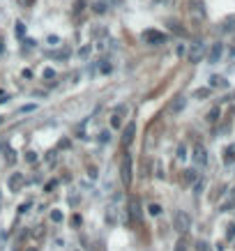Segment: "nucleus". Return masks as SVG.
Masks as SVG:
<instances>
[{
    "mask_svg": "<svg viewBox=\"0 0 235 251\" xmlns=\"http://www.w3.org/2000/svg\"><path fill=\"white\" fill-rule=\"evenodd\" d=\"M141 39L145 44H150V46H159V44H166L168 35H166V33H159L155 28H150V30H145V33L141 35Z\"/></svg>",
    "mask_w": 235,
    "mask_h": 251,
    "instance_id": "obj_1",
    "label": "nucleus"
},
{
    "mask_svg": "<svg viewBox=\"0 0 235 251\" xmlns=\"http://www.w3.org/2000/svg\"><path fill=\"white\" fill-rule=\"evenodd\" d=\"M72 224H74V226H81V216L74 215V216H72Z\"/></svg>",
    "mask_w": 235,
    "mask_h": 251,
    "instance_id": "obj_27",
    "label": "nucleus"
},
{
    "mask_svg": "<svg viewBox=\"0 0 235 251\" xmlns=\"http://www.w3.org/2000/svg\"><path fill=\"white\" fill-rule=\"evenodd\" d=\"M148 212H150L152 216H159V215H162V205H157V203H150V205H148Z\"/></svg>",
    "mask_w": 235,
    "mask_h": 251,
    "instance_id": "obj_13",
    "label": "nucleus"
},
{
    "mask_svg": "<svg viewBox=\"0 0 235 251\" xmlns=\"http://www.w3.org/2000/svg\"><path fill=\"white\" fill-rule=\"evenodd\" d=\"M120 171H122V182H125V187H129V184H131V157L129 155L122 157Z\"/></svg>",
    "mask_w": 235,
    "mask_h": 251,
    "instance_id": "obj_4",
    "label": "nucleus"
},
{
    "mask_svg": "<svg viewBox=\"0 0 235 251\" xmlns=\"http://www.w3.org/2000/svg\"><path fill=\"white\" fill-rule=\"evenodd\" d=\"M99 141H102V143L111 141V131H102V134H99Z\"/></svg>",
    "mask_w": 235,
    "mask_h": 251,
    "instance_id": "obj_21",
    "label": "nucleus"
},
{
    "mask_svg": "<svg viewBox=\"0 0 235 251\" xmlns=\"http://www.w3.org/2000/svg\"><path fill=\"white\" fill-rule=\"evenodd\" d=\"M14 33H17V37H23V35H26V26H23V23H17Z\"/></svg>",
    "mask_w": 235,
    "mask_h": 251,
    "instance_id": "obj_17",
    "label": "nucleus"
},
{
    "mask_svg": "<svg viewBox=\"0 0 235 251\" xmlns=\"http://www.w3.org/2000/svg\"><path fill=\"white\" fill-rule=\"evenodd\" d=\"M28 208H30V203H23V205L18 208V215H23V212H28Z\"/></svg>",
    "mask_w": 235,
    "mask_h": 251,
    "instance_id": "obj_26",
    "label": "nucleus"
},
{
    "mask_svg": "<svg viewBox=\"0 0 235 251\" xmlns=\"http://www.w3.org/2000/svg\"><path fill=\"white\" fill-rule=\"evenodd\" d=\"M21 2H23V7H30V5H33L35 0H21Z\"/></svg>",
    "mask_w": 235,
    "mask_h": 251,
    "instance_id": "obj_32",
    "label": "nucleus"
},
{
    "mask_svg": "<svg viewBox=\"0 0 235 251\" xmlns=\"http://www.w3.org/2000/svg\"><path fill=\"white\" fill-rule=\"evenodd\" d=\"M224 161H226V164H233L235 161V150L233 147H226V152H224Z\"/></svg>",
    "mask_w": 235,
    "mask_h": 251,
    "instance_id": "obj_12",
    "label": "nucleus"
},
{
    "mask_svg": "<svg viewBox=\"0 0 235 251\" xmlns=\"http://www.w3.org/2000/svg\"><path fill=\"white\" fill-rule=\"evenodd\" d=\"M224 55V44H212V49H210V53H208V60H210V65H215V62H219V58Z\"/></svg>",
    "mask_w": 235,
    "mask_h": 251,
    "instance_id": "obj_6",
    "label": "nucleus"
},
{
    "mask_svg": "<svg viewBox=\"0 0 235 251\" xmlns=\"http://www.w3.org/2000/svg\"><path fill=\"white\" fill-rule=\"evenodd\" d=\"M2 122H5V115H0V125H2Z\"/></svg>",
    "mask_w": 235,
    "mask_h": 251,
    "instance_id": "obj_37",
    "label": "nucleus"
},
{
    "mask_svg": "<svg viewBox=\"0 0 235 251\" xmlns=\"http://www.w3.org/2000/svg\"><path fill=\"white\" fill-rule=\"evenodd\" d=\"M141 200L139 198H129V219H131V224L134 226H139L141 224V215H143V212H141Z\"/></svg>",
    "mask_w": 235,
    "mask_h": 251,
    "instance_id": "obj_3",
    "label": "nucleus"
},
{
    "mask_svg": "<svg viewBox=\"0 0 235 251\" xmlns=\"http://www.w3.org/2000/svg\"><path fill=\"white\" fill-rule=\"evenodd\" d=\"M228 81L224 76H212L210 78V88H226Z\"/></svg>",
    "mask_w": 235,
    "mask_h": 251,
    "instance_id": "obj_11",
    "label": "nucleus"
},
{
    "mask_svg": "<svg viewBox=\"0 0 235 251\" xmlns=\"http://www.w3.org/2000/svg\"><path fill=\"white\" fill-rule=\"evenodd\" d=\"M9 191H21L23 189V184H26V178H23V175L21 173H17V175H12V178H9Z\"/></svg>",
    "mask_w": 235,
    "mask_h": 251,
    "instance_id": "obj_7",
    "label": "nucleus"
},
{
    "mask_svg": "<svg viewBox=\"0 0 235 251\" xmlns=\"http://www.w3.org/2000/svg\"><path fill=\"white\" fill-rule=\"evenodd\" d=\"M21 111H23V113H28V111H35V106H33V104H28V106H23Z\"/></svg>",
    "mask_w": 235,
    "mask_h": 251,
    "instance_id": "obj_29",
    "label": "nucleus"
},
{
    "mask_svg": "<svg viewBox=\"0 0 235 251\" xmlns=\"http://www.w3.org/2000/svg\"><path fill=\"white\" fill-rule=\"evenodd\" d=\"M217 115H219V108H212L208 113V122H217Z\"/></svg>",
    "mask_w": 235,
    "mask_h": 251,
    "instance_id": "obj_19",
    "label": "nucleus"
},
{
    "mask_svg": "<svg viewBox=\"0 0 235 251\" xmlns=\"http://www.w3.org/2000/svg\"><path fill=\"white\" fill-rule=\"evenodd\" d=\"M184 106H187V99H184V97H175L173 102H171V104H168V113H180L184 108Z\"/></svg>",
    "mask_w": 235,
    "mask_h": 251,
    "instance_id": "obj_9",
    "label": "nucleus"
},
{
    "mask_svg": "<svg viewBox=\"0 0 235 251\" xmlns=\"http://www.w3.org/2000/svg\"><path fill=\"white\" fill-rule=\"evenodd\" d=\"M194 161L199 166H205L208 164V152H205V147L203 145H196L194 147Z\"/></svg>",
    "mask_w": 235,
    "mask_h": 251,
    "instance_id": "obj_8",
    "label": "nucleus"
},
{
    "mask_svg": "<svg viewBox=\"0 0 235 251\" xmlns=\"http://www.w3.org/2000/svg\"><path fill=\"white\" fill-rule=\"evenodd\" d=\"M51 219L55 221V224H60V221H62V212H58V210H53V212H51Z\"/></svg>",
    "mask_w": 235,
    "mask_h": 251,
    "instance_id": "obj_20",
    "label": "nucleus"
},
{
    "mask_svg": "<svg viewBox=\"0 0 235 251\" xmlns=\"http://www.w3.org/2000/svg\"><path fill=\"white\" fill-rule=\"evenodd\" d=\"M175 251H184V242H178V249Z\"/></svg>",
    "mask_w": 235,
    "mask_h": 251,
    "instance_id": "obj_33",
    "label": "nucleus"
},
{
    "mask_svg": "<svg viewBox=\"0 0 235 251\" xmlns=\"http://www.w3.org/2000/svg\"><path fill=\"white\" fill-rule=\"evenodd\" d=\"M173 228L178 231V233H187L189 228H192V216L187 215V212H175V216H173Z\"/></svg>",
    "mask_w": 235,
    "mask_h": 251,
    "instance_id": "obj_2",
    "label": "nucleus"
},
{
    "mask_svg": "<svg viewBox=\"0 0 235 251\" xmlns=\"http://www.w3.org/2000/svg\"><path fill=\"white\" fill-rule=\"evenodd\" d=\"M5 159H7V164H14V161H17V152H14V150H7V147H5Z\"/></svg>",
    "mask_w": 235,
    "mask_h": 251,
    "instance_id": "obj_14",
    "label": "nucleus"
},
{
    "mask_svg": "<svg viewBox=\"0 0 235 251\" xmlns=\"http://www.w3.org/2000/svg\"><path fill=\"white\" fill-rule=\"evenodd\" d=\"M26 251H37V247H28V249Z\"/></svg>",
    "mask_w": 235,
    "mask_h": 251,
    "instance_id": "obj_36",
    "label": "nucleus"
},
{
    "mask_svg": "<svg viewBox=\"0 0 235 251\" xmlns=\"http://www.w3.org/2000/svg\"><path fill=\"white\" fill-rule=\"evenodd\" d=\"M184 182H196V171H184Z\"/></svg>",
    "mask_w": 235,
    "mask_h": 251,
    "instance_id": "obj_15",
    "label": "nucleus"
},
{
    "mask_svg": "<svg viewBox=\"0 0 235 251\" xmlns=\"http://www.w3.org/2000/svg\"><path fill=\"white\" fill-rule=\"evenodd\" d=\"M111 125H113L115 129H118V127H122V120H120V113H115L113 118H111Z\"/></svg>",
    "mask_w": 235,
    "mask_h": 251,
    "instance_id": "obj_18",
    "label": "nucleus"
},
{
    "mask_svg": "<svg viewBox=\"0 0 235 251\" xmlns=\"http://www.w3.org/2000/svg\"><path fill=\"white\" fill-rule=\"evenodd\" d=\"M90 53H92V46H90V44H88V46H83V49H81V51H78V55H81V58H88V55H90Z\"/></svg>",
    "mask_w": 235,
    "mask_h": 251,
    "instance_id": "obj_16",
    "label": "nucleus"
},
{
    "mask_svg": "<svg viewBox=\"0 0 235 251\" xmlns=\"http://www.w3.org/2000/svg\"><path fill=\"white\" fill-rule=\"evenodd\" d=\"M26 161H30V164H33V161H37V155H35V152H26Z\"/></svg>",
    "mask_w": 235,
    "mask_h": 251,
    "instance_id": "obj_24",
    "label": "nucleus"
},
{
    "mask_svg": "<svg viewBox=\"0 0 235 251\" xmlns=\"http://www.w3.org/2000/svg\"><path fill=\"white\" fill-rule=\"evenodd\" d=\"M210 90H196V97H205Z\"/></svg>",
    "mask_w": 235,
    "mask_h": 251,
    "instance_id": "obj_30",
    "label": "nucleus"
},
{
    "mask_svg": "<svg viewBox=\"0 0 235 251\" xmlns=\"http://www.w3.org/2000/svg\"><path fill=\"white\" fill-rule=\"evenodd\" d=\"M55 76V72L53 70H44V78H53Z\"/></svg>",
    "mask_w": 235,
    "mask_h": 251,
    "instance_id": "obj_25",
    "label": "nucleus"
},
{
    "mask_svg": "<svg viewBox=\"0 0 235 251\" xmlns=\"http://www.w3.org/2000/svg\"><path fill=\"white\" fill-rule=\"evenodd\" d=\"M199 251H212V247L208 242H199Z\"/></svg>",
    "mask_w": 235,
    "mask_h": 251,
    "instance_id": "obj_23",
    "label": "nucleus"
},
{
    "mask_svg": "<svg viewBox=\"0 0 235 251\" xmlns=\"http://www.w3.org/2000/svg\"><path fill=\"white\" fill-rule=\"evenodd\" d=\"M155 2H162V0H155Z\"/></svg>",
    "mask_w": 235,
    "mask_h": 251,
    "instance_id": "obj_38",
    "label": "nucleus"
},
{
    "mask_svg": "<svg viewBox=\"0 0 235 251\" xmlns=\"http://www.w3.org/2000/svg\"><path fill=\"white\" fill-rule=\"evenodd\" d=\"M102 72H104V74H108V72H111V65H106V62H104V65H102Z\"/></svg>",
    "mask_w": 235,
    "mask_h": 251,
    "instance_id": "obj_31",
    "label": "nucleus"
},
{
    "mask_svg": "<svg viewBox=\"0 0 235 251\" xmlns=\"http://www.w3.org/2000/svg\"><path fill=\"white\" fill-rule=\"evenodd\" d=\"M231 237H235V224L228 228V240H231Z\"/></svg>",
    "mask_w": 235,
    "mask_h": 251,
    "instance_id": "obj_28",
    "label": "nucleus"
},
{
    "mask_svg": "<svg viewBox=\"0 0 235 251\" xmlns=\"http://www.w3.org/2000/svg\"><path fill=\"white\" fill-rule=\"evenodd\" d=\"M231 58H235V42H233V46H231Z\"/></svg>",
    "mask_w": 235,
    "mask_h": 251,
    "instance_id": "obj_34",
    "label": "nucleus"
},
{
    "mask_svg": "<svg viewBox=\"0 0 235 251\" xmlns=\"http://www.w3.org/2000/svg\"><path fill=\"white\" fill-rule=\"evenodd\" d=\"M5 51V46H2V37H0V53Z\"/></svg>",
    "mask_w": 235,
    "mask_h": 251,
    "instance_id": "obj_35",
    "label": "nucleus"
},
{
    "mask_svg": "<svg viewBox=\"0 0 235 251\" xmlns=\"http://www.w3.org/2000/svg\"><path fill=\"white\" fill-rule=\"evenodd\" d=\"M184 157H187V147L180 145L178 147V159H184Z\"/></svg>",
    "mask_w": 235,
    "mask_h": 251,
    "instance_id": "obj_22",
    "label": "nucleus"
},
{
    "mask_svg": "<svg viewBox=\"0 0 235 251\" xmlns=\"http://www.w3.org/2000/svg\"><path fill=\"white\" fill-rule=\"evenodd\" d=\"M134 134H136V125L129 122V127L125 129V136H122V143H125V145H129L131 141H134Z\"/></svg>",
    "mask_w": 235,
    "mask_h": 251,
    "instance_id": "obj_10",
    "label": "nucleus"
},
{
    "mask_svg": "<svg viewBox=\"0 0 235 251\" xmlns=\"http://www.w3.org/2000/svg\"><path fill=\"white\" fill-rule=\"evenodd\" d=\"M205 55V44L203 42H194L189 49V62H200V58Z\"/></svg>",
    "mask_w": 235,
    "mask_h": 251,
    "instance_id": "obj_5",
    "label": "nucleus"
}]
</instances>
